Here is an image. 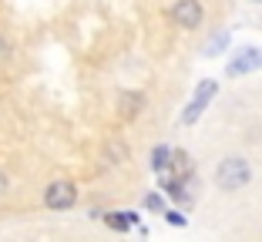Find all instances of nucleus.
<instances>
[{
	"label": "nucleus",
	"instance_id": "obj_1",
	"mask_svg": "<svg viewBox=\"0 0 262 242\" xmlns=\"http://www.w3.org/2000/svg\"><path fill=\"white\" fill-rule=\"evenodd\" d=\"M249 179H252V168H249V162L239 158V155L222 158L219 168H215V182H219L222 192H239V188L249 185Z\"/></svg>",
	"mask_w": 262,
	"mask_h": 242
},
{
	"label": "nucleus",
	"instance_id": "obj_2",
	"mask_svg": "<svg viewBox=\"0 0 262 242\" xmlns=\"http://www.w3.org/2000/svg\"><path fill=\"white\" fill-rule=\"evenodd\" d=\"M219 94V81H212V78H205V81H199V87H195V98L188 101V108L182 111V125H195L202 118V111L212 104V98Z\"/></svg>",
	"mask_w": 262,
	"mask_h": 242
},
{
	"label": "nucleus",
	"instance_id": "obj_3",
	"mask_svg": "<svg viewBox=\"0 0 262 242\" xmlns=\"http://www.w3.org/2000/svg\"><path fill=\"white\" fill-rule=\"evenodd\" d=\"M168 17L178 24V27L195 31V27H202V20H205V10H202L199 0H175L171 10H168Z\"/></svg>",
	"mask_w": 262,
	"mask_h": 242
},
{
	"label": "nucleus",
	"instance_id": "obj_4",
	"mask_svg": "<svg viewBox=\"0 0 262 242\" xmlns=\"http://www.w3.org/2000/svg\"><path fill=\"white\" fill-rule=\"evenodd\" d=\"M77 202V188L71 182H51L44 192V205L47 209H71Z\"/></svg>",
	"mask_w": 262,
	"mask_h": 242
},
{
	"label": "nucleus",
	"instance_id": "obj_5",
	"mask_svg": "<svg viewBox=\"0 0 262 242\" xmlns=\"http://www.w3.org/2000/svg\"><path fill=\"white\" fill-rule=\"evenodd\" d=\"M259 68H262V51H259V47H242L239 54L229 61L225 71L235 78V74H249V71H259Z\"/></svg>",
	"mask_w": 262,
	"mask_h": 242
},
{
	"label": "nucleus",
	"instance_id": "obj_6",
	"mask_svg": "<svg viewBox=\"0 0 262 242\" xmlns=\"http://www.w3.org/2000/svg\"><path fill=\"white\" fill-rule=\"evenodd\" d=\"M118 108H121V118H138L141 108H145V94L141 91H124L118 98Z\"/></svg>",
	"mask_w": 262,
	"mask_h": 242
},
{
	"label": "nucleus",
	"instance_id": "obj_7",
	"mask_svg": "<svg viewBox=\"0 0 262 242\" xmlns=\"http://www.w3.org/2000/svg\"><path fill=\"white\" fill-rule=\"evenodd\" d=\"M101 219H104V226L115 229V232H128V229L135 226V222H138L135 215H131V212H104Z\"/></svg>",
	"mask_w": 262,
	"mask_h": 242
},
{
	"label": "nucleus",
	"instance_id": "obj_8",
	"mask_svg": "<svg viewBox=\"0 0 262 242\" xmlns=\"http://www.w3.org/2000/svg\"><path fill=\"white\" fill-rule=\"evenodd\" d=\"M171 165V148L168 145H158V148L151 151V168L158 172V168H168Z\"/></svg>",
	"mask_w": 262,
	"mask_h": 242
},
{
	"label": "nucleus",
	"instance_id": "obj_9",
	"mask_svg": "<svg viewBox=\"0 0 262 242\" xmlns=\"http://www.w3.org/2000/svg\"><path fill=\"white\" fill-rule=\"evenodd\" d=\"M145 209L148 212H165V199L158 192H151V195H145Z\"/></svg>",
	"mask_w": 262,
	"mask_h": 242
},
{
	"label": "nucleus",
	"instance_id": "obj_10",
	"mask_svg": "<svg viewBox=\"0 0 262 242\" xmlns=\"http://www.w3.org/2000/svg\"><path fill=\"white\" fill-rule=\"evenodd\" d=\"M225 44H229V34H215V40H208V47H205V54H215V51H222Z\"/></svg>",
	"mask_w": 262,
	"mask_h": 242
},
{
	"label": "nucleus",
	"instance_id": "obj_11",
	"mask_svg": "<svg viewBox=\"0 0 262 242\" xmlns=\"http://www.w3.org/2000/svg\"><path fill=\"white\" fill-rule=\"evenodd\" d=\"M165 219H168V226H185V215H182V212H165Z\"/></svg>",
	"mask_w": 262,
	"mask_h": 242
},
{
	"label": "nucleus",
	"instance_id": "obj_12",
	"mask_svg": "<svg viewBox=\"0 0 262 242\" xmlns=\"http://www.w3.org/2000/svg\"><path fill=\"white\" fill-rule=\"evenodd\" d=\"M7 188H10V182H7V175L0 172V195H4V192H7Z\"/></svg>",
	"mask_w": 262,
	"mask_h": 242
},
{
	"label": "nucleus",
	"instance_id": "obj_13",
	"mask_svg": "<svg viewBox=\"0 0 262 242\" xmlns=\"http://www.w3.org/2000/svg\"><path fill=\"white\" fill-rule=\"evenodd\" d=\"M255 4H262V0H255Z\"/></svg>",
	"mask_w": 262,
	"mask_h": 242
}]
</instances>
